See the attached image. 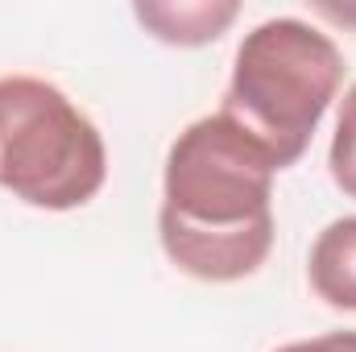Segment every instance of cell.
I'll use <instances>...</instances> for the list:
<instances>
[{
	"instance_id": "6da1fadb",
	"label": "cell",
	"mask_w": 356,
	"mask_h": 352,
	"mask_svg": "<svg viewBox=\"0 0 356 352\" xmlns=\"http://www.w3.org/2000/svg\"><path fill=\"white\" fill-rule=\"evenodd\" d=\"M273 158L224 112L191 120L162 175L158 237L199 282H241L273 249Z\"/></svg>"
},
{
	"instance_id": "7a4b0ae2",
	"label": "cell",
	"mask_w": 356,
	"mask_h": 352,
	"mask_svg": "<svg viewBox=\"0 0 356 352\" xmlns=\"http://www.w3.org/2000/svg\"><path fill=\"white\" fill-rule=\"evenodd\" d=\"M340 83L344 54L323 29L298 17H269L236 46L220 112L266 145L277 170H290L311 150Z\"/></svg>"
},
{
	"instance_id": "3957f363",
	"label": "cell",
	"mask_w": 356,
	"mask_h": 352,
	"mask_svg": "<svg viewBox=\"0 0 356 352\" xmlns=\"http://www.w3.org/2000/svg\"><path fill=\"white\" fill-rule=\"evenodd\" d=\"M104 178V137L67 91L38 75L0 79V191L42 211H75Z\"/></svg>"
},
{
	"instance_id": "277c9868",
	"label": "cell",
	"mask_w": 356,
	"mask_h": 352,
	"mask_svg": "<svg viewBox=\"0 0 356 352\" xmlns=\"http://www.w3.org/2000/svg\"><path fill=\"white\" fill-rule=\"evenodd\" d=\"M133 17L145 25V33H154L166 46H207L216 38L228 33V25L241 17L236 0H141L133 4Z\"/></svg>"
},
{
	"instance_id": "5b68a950",
	"label": "cell",
	"mask_w": 356,
	"mask_h": 352,
	"mask_svg": "<svg viewBox=\"0 0 356 352\" xmlns=\"http://www.w3.org/2000/svg\"><path fill=\"white\" fill-rule=\"evenodd\" d=\"M307 278L327 307L356 311V216L332 220L315 237L307 257Z\"/></svg>"
},
{
	"instance_id": "8992f818",
	"label": "cell",
	"mask_w": 356,
	"mask_h": 352,
	"mask_svg": "<svg viewBox=\"0 0 356 352\" xmlns=\"http://www.w3.org/2000/svg\"><path fill=\"white\" fill-rule=\"evenodd\" d=\"M327 170L332 182L356 199V83L344 91L340 112H336V133H332V150H327Z\"/></svg>"
},
{
	"instance_id": "52a82bcc",
	"label": "cell",
	"mask_w": 356,
	"mask_h": 352,
	"mask_svg": "<svg viewBox=\"0 0 356 352\" xmlns=\"http://www.w3.org/2000/svg\"><path fill=\"white\" fill-rule=\"evenodd\" d=\"M277 352H356V332H327V336H315V340L286 344Z\"/></svg>"
}]
</instances>
